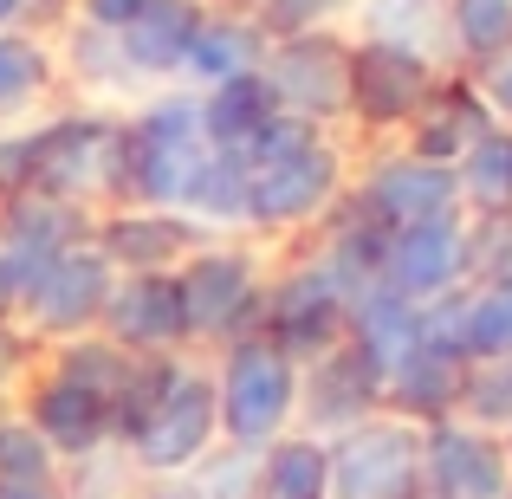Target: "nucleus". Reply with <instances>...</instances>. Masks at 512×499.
Wrapping results in <instances>:
<instances>
[{
  "instance_id": "f257e3e1",
  "label": "nucleus",
  "mask_w": 512,
  "mask_h": 499,
  "mask_svg": "<svg viewBox=\"0 0 512 499\" xmlns=\"http://www.w3.org/2000/svg\"><path fill=\"white\" fill-rule=\"evenodd\" d=\"M208 124H201V104L188 98H163L143 111V124L124 137V182L137 188L143 201H163V208H182L195 169L208 163Z\"/></svg>"
},
{
  "instance_id": "f03ea898",
  "label": "nucleus",
  "mask_w": 512,
  "mask_h": 499,
  "mask_svg": "<svg viewBox=\"0 0 512 499\" xmlns=\"http://www.w3.org/2000/svg\"><path fill=\"white\" fill-rule=\"evenodd\" d=\"M221 396V428L240 441V448H266V441L286 428L292 396H299V376H292V357L273 344V337H247L227 357V376L214 383Z\"/></svg>"
},
{
  "instance_id": "7ed1b4c3",
  "label": "nucleus",
  "mask_w": 512,
  "mask_h": 499,
  "mask_svg": "<svg viewBox=\"0 0 512 499\" xmlns=\"http://www.w3.org/2000/svg\"><path fill=\"white\" fill-rule=\"evenodd\" d=\"M325 499H422V435L409 422H357L331 448Z\"/></svg>"
},
{
  "instance_id": "20e7f679",
  "label": "nucleus",
  "mask_w": 512,
  "mask_h": 499,
  "mask_svg": "<svg viewBox=\"0 0 512 499\" xmlns=\"http://www.w3.org/2000/svg\"><path fill=\"white\" fill-rule=\"evenodd\" d=\"M124 182V130H111L104 117H72L33 137V195H91V188Z\"/></svg>"
},
{
  "instance_id": "39448f33",
  "label": "nucleus",
  "mask_w": 512,
  "mask_h": 499,
  "mask_svg": "<svg viewBox=\"0 0 512 499\" xmlns=\"http://www.w3.org/2000/svg\"><path fill=\"white\" fill-rule=\"evenodd\" d=\"M214 428H221V396H214L208 376H175L169 396L156 402V415L130 435V448H137V461L150 467V474H182V467H195L201 454H208Z\"/></svg>"
},
{
  "instance_id": "423d86ee",
  "label": "nucleus",
  "mask_w": 512,
  "mask_h": 499,
  "mask_svg": "<svg viewBox=\"0 0 512 499\" xmlns=\"http://www.w3.org/2000/svg\"><path fill=\"white\" fill-rule=\"evenodd\" d=\"M422 487L435 499H506V448L487 428L441 422L435 435H422Z\"/></svg>"
},
{
  "instance_id": "0eeeda50",
  "label": "nucleus",
  "mask_w": 512,
  "mask_h": 499,
  "mask_svg": "<svg viewBox=\"0 0 512 499\" xmlns=\"http://www.w3.org/2000/svg\"><path fill=\"white\" fill-rule=\"evenodd\" d=\"M344 325H350V292L331 266H299V273L279 286L273 299V344L299 350V357H325L331 344H344Z\"/></svg>"
},
{
  "instance_id": "6e6552de",
  "label": "nucleus",
  "mask_w": 512,
  "mask_h": 499,
  "mask_svg": "<svg viewBox=\"0 0 512 499\" xmlns=\"http://www.w3.org/2000/svg\"><path fill=\"white\" fill-rule=\"evenodd\" d=\"M467 273V234L441 214V221H415V227H389L383 247V286L402 299H441L454 279Z\"/></svg>"
},
{
  "instance_id": "1a4fd4ad",
  "label": "nucleus",
  "mask_w": 512,
  "mask_h": 499,
  "mask_svg": "<svg viewBox=\"0 0 512 499\" xmlns=\"http://www.w3.org/2000/svg\"><path fill=\"white\" fill-rule=\"evenodd\" d=\"M111 305V253L98 247H65L26 292V312L39 331H78Z\"/></svg>"
},
{
  "instance_id": "9d476101",
  "label": "nucleus",
  "mask_w": 512,
  "mask_h": 499,
  "mask_svg": "<svg viewBox=\"0 0 512 499\" xmlns=\"http://www.w3.org/2000/svg\"><path fill=\"white\" fill-rule=\"evenodd\" d=\"M72 227H78L72 208L52 201V195H20L13 201L7 234H0V286H7V299H26V292L39 286V273L72 247Z\"/></svg>"
},
{
  "instance_id": "9b49d317",
  "label": "nucleus",
  "mask_w": 512,
  "mask_h": 499,
  "mask_svg": "<svg viewBox=\"0 0 512 499\" xmlns=\"http://www.w3.org/2000/svg\"><path fill=\"white\" fill-rule=\"evenodd\" d=\"M266 85L279 91V111L292 117H331L350 104V59L331 39H292L286 52L273 59V72H266Z\"/></svg>"
},
{
  "instance_id": "f8f14e48",
  "label": "nucleus",
  "mask_w": 512,
  "mask_h": 499,
  "mask_svg": "<svg viewBox=\"0 0 512 499\" xmlns=\"http://www.w3.org/2000/svg\"><path fill=\"white\" fill-rule=\"evenodd\" d=\"M338 188V156L325 143H305L286 163L247 169V214L253 221H299V214H318Z\"/></svg>"
},
{
  "instance_id": "ddd939ff",
  "label": "nucleus",
  "mask_w": 512,
  "mask_h": 499,
  "mask_svg": "<svg viewBox=\"0 0 512 499\" xmlns=\"http://www.w3.org/2000/svg\"><path fill=\"white\" fill-rule=\"evenodd\" d=\"M461 182H454L448 163H428V156H396L370 175V195L363 208L376 214L383 227H415V221H441L454 208Z\"/></svg>"
},
{
  "instance_id": "4468645a",
  "label": "nucleus",
  "mask_w": 512,
  "mask_h": 499,
  "mask_svg": "<svg viewBox=\"0 0 512 499\" xmlns=\"http://www.w3.org/2000/svg\"><path fill=\"white\" fill-rule=\"evenodd\" d=\"M422 91H428V59H415V52H402V46H383V39L350 52V104H357L370 124L409 117L415 104H422Z\"/></svg>"
},
{
  "instance_id": "2eb2a0df",
  "label": "nucleus",
  "mask_w": 512,
  "mask_h": 499,
  "mask_svg": "<svg viewBox=\"0 0 512 499\" xmlns=\"http://www.w3.org/2000/svg\"><path fill=\"white\" fill-rule=\"evenodd\" d=\"M175 292H182V325L195 337L234 331L253 305V266L234 260V253H201V260L175 279Z\"/></svg>"
},
{
  "instance_id": "dca6fc26",
  "label": "nucleus",
  "mask_w": 512,
  "mask_h": 499,
  "mask_svg": "<svg viewBox=\"0 0 512 499\" xmlns=\"http://www.w3.org/2000/svg\"><path fill=\"white\" fill-rule=\"evenodd\" d=\"M104 318H111V337L130 344V350H169L175 337H188L182 292H175V279H163V273H137L130 286H111Z\"/></svg>"
},
{
  "instance_id": "f3484780",
  "label": "nucleus",
  "mask_w": 512,
  "mask_h": 499,
  "mask_svg": "<svg viewBox=\"0 0 512 499\" xmlns=\"http://www.w3.org/2000/svg\"><path fill=\"white\" fill-rule=\"evenodd\" d=\"M33 428L52 454H98L104 435H111V402L91 396L72 376H52L33 396Z\"/></svg>"
},
{
  "instance_id": "a211bd4d",
  "label": "nucleus",
  "mask_w": 512,
  "mask_h": 499,
  "mask_svg": "<svg viewBox=\"0 0 512 499\" xmlns=\"http://www.w3.org/2000/svg\"><path fill=\"white\" fill-rule=\"evenodd\" d=\"M350 344L363 350V357L376 363V370H396L409 350H422L428 344V331H422V305L415 299H402V292H389V286H370L357 305H350Z\"/></svg>"
},
{
  "instance_id": "6ab92c4d",
  "label": "nucleus",
  "mask_w": 512,
  "mask_h": 499,
  "mask_svg": "<svg viewBox=\"0 0 512 499\" xmlns=\"http://www.w3.org/2000/svg\"><path fill=\"white\" fill-rule=\"evenodd\" d=\"M376 396H383V370H376L357 344H331L325 363L312 370V415L325 428H338V435L363 422V409H370Z\"/></svg>"
},
{
  "instance_id": "aec40b11",
  "label": "nucleus",
  "mask_w": 512,
  "mask_h": 499,
  "mask_svg": "<svg viewBox=\"0 0 512 499\" xmlns=\"http://www.w3.org/2000/svg\"><path fill=\"white\" fill-rule=\"evenodd\" d=\"M279 117V91L266 85V72H240L227 85H214V98L201 104V124H208V143L227 156H240L266 124Z\"/></svg>"
},
{
  "instance_id": "412c9836",
  "label": "nucleus",
  "mask_w": 512,
  "mask_h": 499,
  "mask_svg": "<svg viewBox=\"0 0 512 499\" xmlns=\"http://www.w3.org/2000/svg\"><path fill=\"white\" fill-rule=\"evenodd\" d=\"M195 26H201L195 0H150V7L124 26V59H130V72H175V65L188 59Z\"/></svg>"
},
{
  "instance_id": "4be33fe9",
  "label": "nucleus",
  "mask_w": 512,
  "mask_h": 499,
  "mask_svg": "<svg viewBox=\"0 0 512 499\" xmlns=\"http://www.w3.org/2000/svg\"><path fill=\"white\" fill-rule=\"evenodd\" d=\"M383 389L409 415H441V409H454V396H461V357L441 350V344H422L383 376Z\"/></svg>"
},
{
  "instance_id": "5701e85b",
  "label": "nucleus",
  "mask_w": 512,
  "mask_h": 499,
  "mask_svg": "<svg viewBox=\"0 0 512 499\" xmlns=\"http://www.w3.org/2000/svg\"><path fill=\"white\" fill-rule=\"evenodd\" d=\"M195 247V234H188L182 221H169V214H124V221H111V234H104V253L124 266H137V273H156V266H169L175 253Z\"/></svg>"
},
{
  "instance_id": "b1692460",
  "label": "nucleus",
  "mask_w": 512,
  "mask_h": 499,
  "mask_svg": "<svg viewBox=\"0 0 512 499\" xmlns=\"http://www.w3.org/2000/svg\"><path fill=\"white\" fill-rule=\"evenodd\" d=\"M331 493V448L318 441H279L266 448L260 499H325Z\"/></svg>"
},
{
  "instance_id": "393cba45",
  "label": "nucleus",
  "mask_w": 512,
  "mask_h": 499,
  "mask_svg": "<svg viewBox=\"0 0 512 499\" xmlns=\"http://www.w3.org/2000/svg\"><path fill=\"white\" fill-rule=\"evenodd\" d=\"M260 33L253 26H227V20H201L195 26V39H188V72L195 78H208V85H227V78H240V72H260Z\"/></svg>"
},
{
  "instance_id": "a878e982",
  "label": "nucleus",
  "mask_w": 512,
  "mask_h": 499,
  "mask_svg": "<svg viewBox=\"0 0 512 499\" xmlns=\"http://www.w3.org/2000/svg\"><path fill=\"white\" fill-rule=\"evenodd\" d=\"M461 195L487 214H512V130H487L461 156Z\"/></svg>"
},
{
  "instance_id": "bb28decb",
  "label": "nucleus",
  "mask_w": 512,
  "mask_h": 499,
  "mask_svg": "<svg viewBox=\"0 0 512 499\" xmlns=\"http://www.w3.org/2000/svg\"><path fill=\"white\" fill-rule=\"evenodd\" d=\"M363 20H370V33L383 39V46H402V52H415V59H428L441 26H448V0H370Z\"/></svg>"
},
{
  "instance_id": "cd10ccee",
  "label": "nucleus",
  "mask_w": 512,
  "mask_h": 499,
  "mask_svg": "<svg viewBox=\"0 0 512 499\" xmlns=\"http://www.w3.org/2000/svg\"><path fill=\"white\" fill-rule=\"evenodd\" d=\"M182 208L208 214V221H247V163L227 150H208V163L195 169Z\"/></svg>"
},
{
  "instance_id": "c85d7f7f",
  "label": "nucleus",
  "mask_w": 512,
  "mask_h": 499,
  "mask_svg": "<svg viewBox=\"0 0 512 499\" xmlns=\"http://www.w3.org/2000/svg\"><path fill=\"white\" fill-rule=\"evenodd\" d=\"M461 357H512V286H487L461 305Z\"/></svg>"
},
{
  "instance_id": "c756f323",
  "label": "nucleus",
  "mask_w": 512,
  "mask_h": 499,
  "mask_svg": "<svg viewBox=\"0 0 512 499\" xmlns=\"http://www.w3.org/2000/svg\"><path fill=\"white\" fill-rule=\"evenodd\" d=\"M487 137V111H480L467 91H454L448 104H441V117L422 130V143H415V156H428V163H454V156H467V143Z\"/></svg>"
},
{
  "instance_id": "7c9ffc66",
  "label": "nucleus",
  "mask_w": 512,
  "mask_h": 499,
  "mask_svg": "<svg viewBox=\"0 0 512 499\" xmlns=\"http://www.w3.org/2000/svg\"><path fill=\"white\" fill-rule=\"evenodd\" d=\"M454 33L467 39V52H506L512 46V0H448Z\"/></svg>"
},
{
  "instance_id": "2f4dec72",
  "label": "nucleus",
  "mask_w": 512,
  "mask_h": 499,
  "mask_svg": "<svg viewBox=\"0 0 512 499\" xmlns=\"http://www.w3.org/2000/svg\"><path fill=\"white\" fill-rule=\"evenodd\" d=\"M461 402H467V415H474V422L506 428L512 422V357H493L487 370L461 376Z\"/></svg>"
},
{
  "instance_id": "473e14b6",
  "label": "nucleus",
  "mask_w": 512,
  "mask_h": 499,
  "mask_svg": "<svg viewBox=\"0 0 512 499\" xmlns=\"http://www.w3.org/2000/svg\"><path fill=\"white\" fill-rule=\"evenodd\" d=\"M39 85H46V52H39L33 39H7L0 33V111L26 104Z\"/></svg>"
},
{
  "instance_id": "72a5a7b5",
  "label": "nucleus",
  "mask_w": 512,
  "mask_h": 499,
  "mask_svg": "<svg viewBox=\"0 0 512 499\" xmlns=\"http://www.w3.org/2000/svg\"><path fill=\"white\" fill-rule=\"evenodd\" d=\"M260 467H266V454L234 441V454H227V461H214L208 474L195 480V493L201 499H260Z\"/></svg>"
},
{
  "instance_id": "f704fd0d",
  "label": "nucleus",
  "mask_w": 512,
  "mask_h": 499,
  "mask_svg": "<svg viewBox=\"0 0 512 499\" xmlns=\"http://www.w3.org/2000/svg\"><path fill=\"white\" fill-rule=\"evenodd\" d=\"M59 376H72V383H85L91 396H104V402H117V389H124V376H130V363L117 357L111 344H72L65 350V370Z\"/></svg>"
},
{
  "instance_id": "c9c22d12",
  "label": "nucleus",
  "mask_w": 512,
  "mask_h": 499,
  "mask_svg": "<svg viewBox=\"0 0 512 499\" xmlns=\"http://www.w3.org/2000/svg\"><path fill=\"white\" fill-rule=\"evenodd\" d=\"M52 448L39 441L33 422H0V480H46Z\"/></svg>"
},
{
  "instance_id": "e433bc0d",
  "label": "nucleus",
  "mask_w": 512,
  "mask_h": 499,
  "mask_svg": "<svg viewBox=\"0 0 512 499\" xmlns=\"http://www.w3.org/2000/svg\"><path fill=\"white\" fill-rule=\"evenodd\" d=\"M467 266H480L493 286H512V214H493L487 234L467 240Z\"/></svg>"
},
{
  "instance_id": "4c0bfd02",
  "label": "nucleus",
  "mask_w": 512,
  "mask_h": 499,
  "mask_svg": "<svg viewBox=\"0 0 512 499\" xmlns=\"http://www.w3.org/2000/svg\"><path fill=\"white\" fill-rule=\"evenodd\" d=\"M338 7H350V0H266V26L273 33H305V26H318Z\"/></svg>"
},
{
  "instance_id": "58836bf2",
  "label": "nucleus",
  "mask_w": 512,
  "mask_h": 499,
  "mask_svg": "<svg viewBox=\"0 0 512 499\" xmlns=\"http://www.w3.org/2000/svg\"><path fill=\"white\" fill-rule=\"evenodd\" d=\"M487 98L512 117V46H506V52H493V65H487Z\"/></svg>"
},
{
  "instance_id": "ea45409f",
  "label": "nucleus",
  "mask_w": 512,
  "mask_h": 499,
  "mask_svg": "<svg viewBox=\"0 0 512 499\" xmlns=\"http://www.w3.org/2000/svg\"><path fill=\"white\" fill-rule=\"evenodd\" d=\"M143 7H150V0H91V20H98V26H111V33H124V26L137 20Z\"/></svg>"
},
{
  "instance_id": "a19ab883",
  "label": "nucleus",
  "mask_w": 512,
  "mask_h": 499,
  "mask_svg": "<svg viewBox=\"0 0 512 499\" xmlns=\"http://www.w3.org/2000/svg\"><path fill=\"white\" fill-rule=\"evenodd\" d=\"M0 499H65V493L46 474V480H0Z\"/></svg>"
},
{
  "instance_id": "79ce46f5",
  "label": "nucleus",
  "mask_w": 512,
  "mask_h": 499,
  "mask_svg": "<svg viewBox=\"0 0 512 499\" xmlns=\"http://www.w3.org/2000/svg\"><path fill=\"white\" fill-rule=\"evenodd\" d=\"M13 370V344H7V331H0V376Z\"/></svg>"
},
{
  "instance_id": "37998d69",
  "label": "nucleus",
  "mask_w": 512,
  "mask_h": 499,
  "mask_svg": "<svg viewBox=\"0 0 512 499\" xmlns=\"http://www.w3.org/2000/svg\"><path fill=\"white\" fill-rule=\"evenodd\" d=\"M20 7H26V0H0V26H7V20H13Z\"/></svg>"
},
{
  "instance_id": "c03bdc74",
  "label": "nucleus",
  "mask_w": 512,
  "mask_h": 499,
  "mask_svg": "<svg viewBox=\"0 0 512 499\" xmlns=\"http://www.w3.org/2000/svg\"><path fill=\"white\" fill-rule=\"evenodd\" d=\"M156 499H201V493H156Z\"/></svg>"
},
{
  "instance_id": "a18cd8bd",
  "label": "nucleus",
  "mask_w": 512,
  "mask_h": 499,
  "mask_svg": "<svg viewBox=\"0 0 512 499\" xmlns=\"http://www.w3.org/2000/svg\"><path fill=\"white\" fill-rule=\"evenodd\" d=\"M0 305H7V286H0Z\"/></svg>"
},
{
  "instance_id": "49530a36",
  "label": "nucleus",
  "mask_w": 512,
  "mask_h": 499,
  "mask_svg": "<svg viewBox=\"0 0 512 499\" xmlns=\"http://www.w3.org/2000/svg\"><path fill=\"white\" fill-rule=\"evenodd\" d=\"M506 461H512V441H506Z\"/></svg>"
},
{
  "instance_id": "de8ad7c7",
  "label": "nucleus",
  "mask_w": 512,
  "mask_h": 499,
  "mask_svg": "<svg viewBox=\"0 0 512 499\" xmlns=\"http://www.w3.org/2000/svg\"><path fill=\"white\" fill-rule=\"evenodd\" d=\"M506 499H512V487H506Z\"/></svg>"
}]
</instances>
